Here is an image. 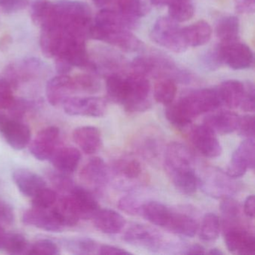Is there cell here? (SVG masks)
<instances>
[{"label": "cell", "mask_w": 255, "mask_h": 255, "mask_svg": "<svg viewBox=\"0 0 255 255\" xmlns=\"http://www.w3.org/2000/svg\"><path fill=\"white\" fill-rule=\"evenodd\" d=\"M222 105L217 90L210 89L192 91L165 110L167 120L175 128L183 129L204 113L214 112Z\"/></svg>", "instance_id": "obj_1"}, {"label": "cell", "mask_w": 255, "mask_h": 255, "mask_svg": "<svg viewBox=\"0 0 255 255\" xmlns=\"http://www.w3.org/2000/svg\"><path fill=\"white\" fill-rule=\"evenodd\" d=\"M164 165L176 189H186L198 178L195 169V156L192 150L182 143L173 141L167 146Z\"/></svg>", "instance_id": "obj_2"}, {"label": "cell", "mask_w": 255, "mask_h": 255, "mask_svg": "<svg viewBox=\"0 0 255 255\" xmlns=\"http://www.w3.org/2000/svg\"><path fill=\"white\" fill-rule=\"evenodd\" d=\"M55 23L64 30L87 38L92 26V10L78 0H59L55 2Z\"/></svg>", "instance_id": "obj_3"}, {"label": "cell", "mask_w": 255, "mask_h": 255, "mask_svg": "<svg viewBox=\"0 0 255 255\" xmlns=\"http://www.w3.org/2000/svg\"><path fill=\"white\" fill-rule=\"evenodd\" d=\"M224 238L230 252L240 255H255V237L243 217L222 220Z\"/></svg>", "instance_id": "obj_4"}, {"label": "cell", "mask_w": 255, "mask_h": 255, "mask_svg": "<svg viewBox=\"0 0 255 255\" xmlns=\"http://www.w3.org/2000/svg\"><path fill=\"white\" fill-rule=\"evenodd\" d=\"M150 83L147 77L133 74L125 76L119 104L129 113L141 112L150 106Z\"/></svg>", "instance_id": "obj_5"}, {"label": "cell", "mask_w": 255, "mask_h": 255, "mask_svg": "<svg viewBox=\"0 0 255 255\" xmlns=\"http://www.w3.org/2000/svg\"><path fill=\"white\" fill-rule=\"evenodd\" d=\"M150 38L155 44L175 53L186 51V45L183 36V28L171 17H159L153 25Z\"/></svg>", "instance_id": "obj_6"}, {"label": "cell", "mask_w": 255, "mask_h": 255, "mask_svg": "<svg viewBox=\"0 0 255 255\" xmlns=\"http://www.w3.org/2000/svg\"><path fill=\"white\" fill-rule=\"evenodd\" d=\"M234 180L226 172L216 168L207 167L198 177V186H201L204 193L209 196L228 198L240 189V185Z\"/></svg>", "instance_id": "obj_7"}, {"label": "cell", "mask_w": 255, "mask_h": 255, "mask_svg": "<svg viewBox=\"0 0 255 255\" xmlns=\"http://www.w3.org/2000/svg\"><path fill=\"white\" fill-rule=\"evenodd\" d=\"M89 37L114 46L126 53H135L142 50L144 44L129 29L124 28L101 29L92 24Z\"/></svg>", "instance_id": "obj_8"}, {"label": "cell", "mask_w": 255, "mask_h": 255, "mask_svg": "<svg viewBox=\"0 0 255 255\" xmlns=\"http://www.w3.org/2000/svg\"><path fill=\"white\" fill-rule=\"evenodd\" d=\"M113 172L117 184L123 188L132 189L144 180V168L139 160L132 156H125L113 163Z\"/></svg>", "instance_id": "obj_9"}, {"label": "cell", "mask_w": 255, "mask_h": 255, "mask_svg": "<svg viewBox=\"0 0 255 255\" xmlns=\"http://www.w3.org/2000/svg\"><path fill=\"white\" fill-rule=\"evenodd\" d=\"M123 240L128 244L150 252H157L164 244L162 234L158 230L143 224H134L126 230Z\"/></svg>", "instance_id": "obj_10"}, {"label": "cell", "mask_w": 255, "mask_h": 255, "mask_svg": "<svg viewBox=\"0 0 255 255\" xmlns=\"http://www.w3.org/2000/svg\"><path fill=\"white\" fill-rule=\"evenodd\" d=\"M65 113L72 116L102 117L107 112L105 100L98 97H69L63 104Z\"/></svg>", "instance_id": "obj_11"}, {"label": "cell", "mask_w": 255, "mask_h": 255, "mask_svg": "<svg viewBox=\"0 0 255 255\" xmlns=\"http://www.w3.org/2000/svg\"><path fill=\"white\" fill-rule=\"evenodd\" d=\"M0 133L15 150H23L30 143V128L20 120L8 117L2 113H0Z\"/></svg>", "instance_id": "obj_12"}, {"label": "cell", "mask_w": 255, "mask_h": 255, "mask_svg": "<svg viewBox=\"0 0 255 255\" xmlns=\"http://www.w3.org/2000/svg\"><path fill=\"white\" fill-rule=\"evenodd\" d=\"M255 166V138H246L233 153L226 173L232 178H238L243 177L248 169H254Z\"/></svg>", "instance_id": "obj_13"}, {"label": "cell", "mask_w": 255, "mask_h": 255, "mask_svg": "<svg viewBox=\"0 0 255 255\" xmlns=\"http://www.w3.org/2000/svg\"><path fill=\"white\" fill-rule=\"evenodd\" d=\"M223 65L233 70H245L254 63V54L249 46L243 43L235 42L219 45Z\"/></svg>", "instance_id": "obj_14"}, {"label": "cell", "mask_w": 255, "mask_h": 255, "mask_svg": "<svg viewBox=\"0 0 255 255\" xmlns=\"http://www.w3.org/2000/svg\"><path fill=\"white\" fill-rule=\"evenodd\" d=\"M110 174V168L105 161L95 156L89 159L83 165L80 172V177L88 187L100 190L108 183Z\"/></svg>", "instance_id": "obj_15"}, {"label": "cell", "mask_w": 255, "mask_h": 255, "mask_svg": "<svg viewBox=\"0 0 255 255\" xmlns=\"http://www.w3.org/2000/svg\"><path fill=\"white\" fill-rule=\"evenodd\" d=\"M60 131L56 127L44 128L38 132L29 146V151L35 159L49 160L57 148Z\"/></svg>", "instance_id": "obj_16"}, {"label": "cell", "mask_w": 255, "mask_h": 255, "mask_svg": "<svg viewBox=\"0 0 255 255\" xmlns=\"http://www.w3.org/2000/svg\"><path fill=\"white\" fill-rule=\"evenodd\" d=\"M194 147L207 158H216L222 153V147L216 134L205 125L195 127L190 135Z\"/></svg>", "instance_id": "obj_17"}, {"label": "cell", "mask_w": 255, "mask_h": 255, "mask_svg": "<svg viewBox=\"0 0 255 255\" xmlns=\"http://www.w3.org/2000/svg\"><path fill=\"white\" fill-rule=\"evenodd\" d=\"M68 196L80 220L93 219L100 210L96 198L86 188L75 186Z\"/></svg>", "instance_id": "obj_18"}, {"label": "cell", "mask_w": 255, "mask_h": 255, "mask_svg": "<svg viewBox=\"0 0 255 255\" xmlns=\"http://www.w3.org/2000/svg\"><path fill=\"white\" fill-rule=\"evenodd\" d=\"M22 222L25 225L35 227L50 232H61L65 226L58 219L53 210L35 208L26 210L22 216Z\"/></svg>", "instance_id": "obj_19"}, {"label": "cell", "mask_w": 255, "mask_h": 255, "mask_svg": "<svg viewBox=\"0 0 255 255\" xmlns=\"http://www.w3.org/2000/svg\"><path fill=\"white\" fill-rule=\"evenodd\" d=\"M75 92L72 77L67 74H59L50 79L46 86V97L53 107L60 105Z\"/></svg>", "instance_id": "obj_20"}, {"label": "cell", "mask_w": 255, "mask_h": 255, "mask_svg": "<svg viewBox=\"0 0 255 255\" xmlns=\"http://www.w3.org/2000/svg\"><path fill=\"white\" fill-rule=\"evenodd\" d=\"M82 155L80 150L71 146L57 147L49 160L56 171L64 174H73L78 168Z\"/></svg>", "instance_id": "obj_21"}, {"label": "cell", "mask_w": 255, "mask_h": 255, "mask_svg": "<svg viewBox=\"0 0 255 255\" xmlns=\"http://www.w3.org/2000/svg\"><path fill=\"white\" fill-rule=\"evenodd\" d=\"M13 180L23 195L32 197L47 187V183L39 174L26 168H17L12 174Z\"/></svg>", "instance_id": "obj_22"}, {"label": "cell", "mask_w": 255, "mask_h": 255, "mask_svg": "<svg viewBox=\"0 0 255 255\" xmlns=\"http://www.w3.org/2000/svg\"><path fill=\"white\" fill-rule=\"evenodd\" d=\"M73 139L86 154L98 153L102 147V135L101 131L95 127H80L74 129Z\"/></svg>", "instance_id": "obj_23"}, {"label": "cell", "mask_w": 255, "mask_h": 255, "mask_svg": "<svg viewBox=\"0 0 255 255\" xmlns=\"http://www.w3.org/2000/svg\"><path fill=\"white\" fill-rule=\"evenodd\" d=\"M240 116L231 111H219L206 116L204 125L219 135L231 133L237 130Z\"/></svg>", "instance_id": "obj_24"}, {"label": "cell", "mask_w": 255, "mask_h": 255, "mask_svg": "<svg viewBox=\"0 0 255 255\" xmlns=\"http://www.w3.org/2000/svg\"><path fill=\"white\" fill-rule=\"evenodd\" d=\"M138 24V20L124 15L119 11L114 10L103 9L95 17L94 26L101 29H135Z\"/></svg>", "instance_id": "obj_25"}, {"label": "cell", "mask_w": 255, "mask_h": 255, "mask_svg": "<svg viewBox=\"0 0 255 255\" xmlns=\"http://www.w3.org/2000/svg\"><path fill=\"white\" fill-rule=\"evenodd\" d=\"M95 228L106 234H117L125 228L126 220L115 210L104 209L98 210L93 217Z\"/></svg>", "instance_id": "obj_26"}, {"label": "cell", "mask_w": 255, "mask_h": 255, "mask_svg": "<svg viewBox=\"0 0 255 255\" xmlns=\"http://www.w3.org/2000/svg\"><path fill=\"white\" fill-rule=\"evenodd\" d=\"M198 228L199 225L193 216L172 210L165 229L177 235L192 237L197 234Z\"/></svg>", "instance_id": "obj_27"}, {"label": "cell", "mask_w": 255, "mask_h": 255, "mask_svg": "<svg viewBox=\"0 0 255 255\" xmlns=\"http://www.w3.org/2000/svg\"><path fill=\"white\" fill-rule=\"evenodd\" d=\"M217 92L222 104L232 110L237 109L240 107L244 97V83L238 80H226L221 83Z\"/></svg>", "instance_id": "obj_28"}, {"label": "cell", "mask_w": 255, "mask_h": 255, "mask_svg": "<svg viewBox=\"0 0 255 255\" xmlns=\"http://www.w3.org/2000/svg\"><path fill=\"white\" fill-rule=\"evenodd\" d=\"M183 36L188 47L205 45L211 39V26L205 20H198L183 28Z\"/></svg>", "instance_id": "obj_29"}, {"label": "cell", "mask_w": 255, "mask_h": 255, "mask_svg": "<svg viewBox=\"0 0 255 255\" xmlns=\"http://www.w3.org/2000/svg\"><path fill=\"white\" fill-rule=\"evenodd\" d=\"M30 15L32 22L41 29L53 25L56 20L54 2L49 0H35L31 6Z\"/></svg>", "instance_id": "obj_30"}, {"label": "cell", "mask_w": 255, "mask_h": 255, "mask_svg": "<svg viewBox=\"0 0 255 255\" xmlns=\"http://www.w3.org/2000/svg\"><path fill=\"white\" fill-rule=\"evenodd\" d=\"M172 210L157 201L144 203L141 207V214L153 225L165 228Z\"/></svg>", "instance_id": "obj_31"}, {"label": "cell", "mask_w": 255, "mask_h": 255, "mask_svg": "<svg viewBox=\"0 0 255 255\" xmlns=\"http://www.w3.org/2000/svg\"><path fill=\"white\" fill-rule=\"evenodd\" d=\"M216 35L222 44L238 41L240 36L239 19L235 16H227L220 19L216 24Z\"/></svg>", "instance_id": "obj_32"}, {"label": "cell", "mask_w": 255, "mask_h": 255, "mask_svg": "<svg viewBox=\"0 0 255 255\" xmlns=\"http://www.w3.org/2000/svg\"><path fill=\"white\" fill-rule=\"evenodd\" d=\"M30 244L24 236L17 233L2 232L0 237V249L11 255H27Z\"/></svg>", "instance_id": "obj_33"}, {"label": "cell", "mask_w": 255, "mask_h": 255, "mask_svg": "<svg viewBox=\"0 0 255 255\" xmlns=\"http://www.w3.org/2000/svg\"><path fill=\"white\" fill-rule=\"evenodd\" d=\"M65 250L74 255H91L98 250L99 245L89 237H71L61 240Z\"/></svg>", "instance_id": "obj_34"}, {"label": "cell", "mask_w": 255, "mask_h": 255, "mask_svg": "<svg viewBox=\"0 0 255 255\" xmlns=\"http://www.w3.org/2000/svg\"><path fill=\"white\" fill-rule=\"evenodd\" d=\"M169 17L177 23L190 20L195 14V8L191 0H165Z\"/></svg>", "instance_id": "obj_35"}, {"label": "cell", "mask_w": 255, "mask_h": 255, "mask_svg": "<svg viewBox=\"0 0 255 255\" xmlns=\"http://www.w3.org/2000/svg\"><path fill=\"white\" fill-rule=\"evenodd\" d=\"M177 92L176 82L169 78H160L155 83L153 97L156 102L168 107L174 102Z\"/></svg>", "instance_id": "obj_36"}, {"label": "cell", "mask_w": 255, "mask_h": 255, "mask_svg": "<svg viewBox=\"0 0 255 255\" xmlns=\"http://www.w3.org/2000/svg\"><path fill=\"white\" fill-rule=\"evenodd\" d=\"M221 229L220 219L214 213H207L203 218L200 229V238L204 242H212L219 237Z\"/></svg>", "instance_id": "obj_37"}, {"label": "cell", "mask_w": 255, "mask_h": 255, "mask_svg": "<svg viewBox=\"0 0 255 255\" xmlns=\"http://www.w3.org/2000/svg\"><path fill=\"white\" fill-rule=\"evenodd\" d=\"M118 6L119 12L137 20L148 14L150 10L142 0H118Z\"/></svg>", "instance_id": "obj_38"}, {"label": "cell", "mask_w": 255, "mask_h": 255, "mask_svg": "<svg viewBox=\"0 0 255 255\" xmlns=\"http://www.w3.org/2000/svg\"><path fill=\"white\" fill-rule=\"evenodd\" d=\"M137 150L147 159H156L161 152V141L154 135H144L137 141Z\"/></svg>", "instance_id": "obj_39"}, {"label": "cell", "mask_w": 255, "mask_h": 255, "mask_svg": "<svg viewBox=\"0 0 255 255\" xmlns=\"http://www.w3.org/2000/svg\"><path fill=\"white\" fill-rule=\"evenodd\" d=\"M72 78L75 92L95 94L101 90V82L92 74H78Z\"/></svg>", "instance_id": "obj_40"}, {"label": "cell", "mask_w": 255, "mask_h": 255, "mask_svg": "<svg viewBox=\"0 0 255 255\" xmlns=\"http://www.w3.org/2000/svg\"><path fill=\"white\" fill-rule=\"evenodd\" d=\"M57 194L54 190L45 187L32 197V207L35 208L50 210L57 201Z\"/></svg>", "instance_id": "obj_41"}, {"label": "cell", "mask_w": 255, "mask_h": 255, "mask_svg": "<svg viewBox=\"0 0 255 255\" xmlns=\"http://www.w3.org/2000/svg\"><path fill=\"white\" fill-rule=\"evenodd\" d=\"M60 254V249L54 241L41 239L30 245L27 255H56Z\"/></svg>", "instance_id": "obj_42"}, {"label": "cell", "mask_w": 255, "mask_h": 255, "mask_svg": "<svg viewBox=\"0 0 255 255\" xmlns=\"http://www.w3.org/2000/svg\"><path fill=\"white\" fill-rule=\"evenodd\" d=\"M200 62H201V67L206 71H214L219 69L222 65H223L219 45L207 50L202 54Z\"/></svg>", "instance_id": "obj_43"}, {"label": "cell", "mask_w": 255, "mask_h": 255, "mask_svg": "<svg viewBox=\"0 0 255 255\" xmlns=\"http://www.w3.org/2000/svg\"><path fill=\"white\" fill-rule=\"evenodd\" d=\"M222 219H232L243 217V212L240 203L231 197L223 198L220 204Z\"/></svg>", "instance_id": "obj_44"}, {"label": "cell", "mask_w": 255, "mask_h": 255, "mask_svg": "<svg viewBox=\"0 0 255 255\" xmlns=\"http://www.w3.org/2000/svg\"><path fill=\"white\" fill-rule=\"evenodd\" d=\"M48 177L54 187L61 192L69 193L76 186L73 180L68 177V174L58 171L49 172Z\"/></svg>", "instance_id": "obj_45"}, {"label": "cell", "mask_w": 255, "mask_h": 255, "mask_svg": "<svg viewBox=\"0 0 255 255\" xmlns=\"http://www.w3.org/2000/svg\"><path fill=\"white\" fill-rule=\"evenodd\" d=\"M15 101L12 86L5 78H0V110H8Z\"/></svg>", "instance_id": "obj_46"}, {"label": "cell", "mask_w": 255, "mask_h": 255, "mask_svg": "<svg viewBox=\"0 0 255 255\" xmlns=\"http://www.w3.org/2000/svg\"><path fill=\"white\" fill-rule=\"evenodd\" d=\"M141 207L142 204L133 195L122 197L118 202L119 210L131 216H136L141 213Z\"/></svg>", "instance_id": "obj_47"}, {"label": "cell", "mask_w": 255, "mask_h": 255, "mask_svg": "<svg viewBox=\"0 0 255 255\" xmlns=\"http://www.w3.org/2000/svg\"><path fill=\"white\" fill-rule=\"evenodd\" d=\"M255 117L253 116L240 117L237 129L239 135L246 138H255Z\"/></svg>", "instance_id": "obj_48"}, {"label": "cell", "mask_w": 255, "mask_h": 255, "mask_svg": "<svg viewBox=\"0 0 255 255\" xmlns=\"http://www.w3.org/2000/svg\"><path fill=\"white\" fill-rule=\"evenodd\" d=\"M244 86V97L240 104V109L244 112L254 113L255 110V86L252 82H246Z\"/></svg>", "instance_id": "obj_49"}, {"label": "cell", "mask_w": 255, "mask_h": 255, "mask_svg": "<svg viewBox=\"0 0 255 255\" xmlns=\"http://www.w3.org/2000/svg\"><path fill=\"white\" fill-rule=\"evenodd\" d=\"M15 220L12 207L6 201L0 198V227L11 226Z\"/></svg>", "instance_id": "obj_50"}, {"label": "cell", "mask_w": 255, "mask_h": 255, "mask_svg": "<svg viewBox=\"0 0 255 255\" xmlns=\"http://www.w3.org/2000/svg\"><path fill=\"white\" fill-rule=\"evenodd\" d=\"M29 0H0V8L6 14L22 11L29 6Z\"/></svg>", "instance_id": "obj_51"}, {"label": "cell", "mask_w": 255, "mask_h": 255, "mask_svg": "<svg viewBox=\"0 0 255 255\" xmlns=\"http://www.w3.org/2000/svg\"><path fill=\"white\" fill-rule=\"evenodd\" d=\"M234 5L240 14H253L255 11V0H234Z\"/></svg>", "instance_id": "obj_52"}, {"label": "cell", "mask_w": 255, "mask_h": 255, "mask_svg": "<svg viewBox=\"0 0 255 255\" xmlns=\"http://www.w3.org/2000/svg\"><path fill=\"white\" fill-rule=\"evenodd\" d=\"M98 254L101 255H132L128 251L110 245H101L98 248Z\"/></svg>", "instance_id": "obj_53"}, {"label": "cell", "mask_w": 255, "mask_h": 255, "mask_svg": "<svg viewBox=\"0 0 255 255\" xmlns=\"http://www.w3.org/2000/svg\"><path fill=\"white\" fill-rule=\"evenodd\" d=\"M245 216L249 219H254L255 215V198L253 195L246 198L243 206Z\"/></svg>", "instance_id": "obj_54"}, {"label": "cell", "mask_w": 255, "mask_h": 255, "mask_svg": "<svg viewBox=\"0 0 255 255\" xmlns=\"http://www.w3.org/2000/svg\"><path fill=\"white\" fill-rule=\"evenodd\" d=\"M183 254L185 255H204L206 254L205 249L199 244H193L188 246Z\"/></svg>", "instance_id": "obj_55"}, {"label": "cell", "mask_w": 255, "mask_h": 255, "mask_svg": "<svg viewBox=\"0 0 255 255\" xmlns=\"http://www.w3.org/2000/svg\"><path fill=\"white\" fill-rule=\"evenodd\" d=\"M92 2L97 7L100 8V7H103L107 5L110 2V0H92Z\"/></svg>", "instance_id": "obj_56"}, {"label": "cell", "mask_w": 255, "mask_h": 255, "mask_svg": "<svg viewBox=\"0 0 255 255\" xmlns=\"http://www.w3.org/2000/svg\"><path fill=\"white\" fill-rule=\"evenodd\" d=\"M207 253L210 254V255H223V252H222V251L219 250V249H216V248L210 249V252H207Z\"/></svg>", "instance_id": "obj_57"}, {"label": "cell", "mask_w": 255, "mask_h": 255, "mask_svg": "<svg viewBox=\"0 0 255 255\" xmlns=\"http://www.w3.org/2000/svg\"><path fill=\"white\" fill-rule=\"evenodd\" d=\"M3 228H2V227H0V232H1V231H3Z\"/></svg>", "instance_id": "obj_58"}, {"label": "cell", "mask_w": 255, "mask_h": 255, "mask_svg": "<svg viewBox=\"0 0 255 255\" xmlns=\"http://www.w3.org/2000/svg\"><path fill=\"white\" fill-rule=\"evenodd\" d=\"M2 232H3V231H1V232H0V237H1V234H2Z\"/></svg>", "instance_id": "obj_59"}]
</instances>
